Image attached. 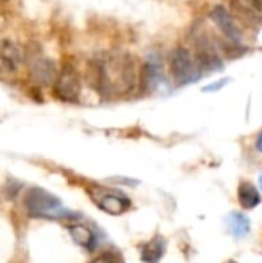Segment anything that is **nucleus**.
Here are the masks:
<instances>
[{
  "label": "nucleus",
  "instance_id": "1a4fd4ad",
  "mask_svg": "<svg viewBox=\"0 0 262 263\" xmlns=\"http://www.w3.org/2000/svg\"><path fill=\"white\" fill-rule=\"evenodd\" d=\"M99 206L100 210H103L105 213L108 214H122L127 208H128V200L120 197V196H116V194H105L99 199Z\"/></svg>",
  "mask_w": 262,
  "mask_h": 263
},
{
  "label": "nucleus",
  "instance_id": "423d86ee",
  "mask_svg": "<svg viewBox=\"0 0 262 263\" xmlns=\"http://www.w3.org/2000/svg\"><path fill=\"white\" fill-rule=\"evenodd\" d=\"M31 77L40 85H51L57 79V69L51 59L45 57L39 49L26 55Z\"/></svg>",
  "mask_w": 262,
  "mask_h": 263
},
{
  "label": "nucleus",
  "instance_id": "20e7f679",
  "mask_svg": "<svg viewBox=\"0 0 262 263\" xmlns=\"http://www.w3.org/2000/svg\"><path fill=\"white\" fill-rule=\"evenodd\" d=\"M80 94V79L77 69L66 63L57 74L54 82V96L63 102H76Z\"/></svg>",
  "mask_w": 262,
  "mask_h": 263
},
{
  "label": "nucleus",
  "instance_id": "ddd939ff",
  "mask_svg": "<svg viewBox=\"0 0 262 263\" xmlns=\"http://www.w3.org/2000/svg\"><path fill=\"white\" fill-rule=\"evenodd\" d=\"M164 240L156 237L153 239L150 243H147L142 250V260L147 263H158L161 260V257L164 256Z\"/></svg>",
  "mask_w": 262,
  "mask_h": 263
},
{
  "label": "nucleus",
  "instance_id": "6e6552de",
  "mask_svg": "<svg viewBox=\"0 0 262 263\" xmlns=\"http://www.w3.org/2000/svg\"><path fill=\"white\" fill-rule=\"evenodd\" d=\"M0 60L8 69L14 71L26 60V55L17 43L12 40H3L0 43Z\"/></svg>",
  "mask_w": 262,
  "mask_h": 263
},
{
  "label": "nucleus",
  "instance_id": "7ed1b4c3",
  "mask_svg": "<svg viewBox=\"0 0 262 263\" xmlns=\"http://www.w3.org/2000/svg\"><path fill=\"white\" fill-rule=\"evenodd\" d=\"M170 72L178 85H187L199 77V63L187 48H176L170 55Z\"/></svg>",
  "mask_w": 262,
  "mask_h": 263
},
{
  "label": "nucleus",
  "instance_id": "f8f14e48",
  "mask_svg": "<svg viewBox=\"0 0 262 263\" xmlns=\"http://www.w3.org/2000/svg\"><path fill=\"white\" fill-rule=\"evenodd\" d=\"M229 228L230 233L236 237V239H242L249 234L250 231V220L239 213H233L229 217Z\"/></svg>",
  "mask_w": 262,
  "mask_h": 263
},
{
  "label": "nucleus",
  "instance_id": "9b49d317",
  "mask_svg": "<svg viewBox=\"0 0 262 263\" xmlns=\"http://www.w3.org/2000/svg\"><path fill=\"white\" fill-rule=\"evenodd\" d=\"M238 199H239V203L247 210L258 206L262 202L258 190L250 183H241V186L238 190Z\"/></svg>",
  "mask_w": 262,
  "mask_h": 263
},
{
  "label": "nucleus",
  "instance_id": "dca6fc26",
  "mask_svg": "<svg viewBox=\"0 0 262 263\" xmlns=\"http://www.w3.org/2000/svg\"><path fill=\"white\" fill-rule=\"evenodd\" d=\"M259 185H261V190H262V176L259 177Z\"/></svg>",
  "mask_w": 262,
  "mask_h": 263
},
{
  "label": "nucleus",
  "instance_id": "f03ea898",
  "mask_svg": "<svg viewBox=\"0 0 262 263\" xmlns=\"http://www.w3.org/2000/svg\"><path fill=\"white\" fill-rule=\"evenodd\" d=\"M25 206L29 216L42 219H76L77 216L66 210L57 197L42 188H31L25 196Z\"/></svg>",
  "mask_w": 262,
  "mask_h": 263
},
{
  "label": "nucleus",
  "instance_id": "f257e3e1",
  "mask_svg": "<svg viewBox=\"0 0 262 263\" xmlns=\"http://www.w3.org/2000/svg\"><path fill=\"white\" fill-rule=\"evenodd\" d=\"M91 85L103 96H125L139 85L141 69L130 54H111L88 65Z\"/></svg>",
  "mask_w": 262,
  "mask_h": 263
},
{
  "label": "nucleus",
  "instance_id": "2eb2a0df",
  "mask_svg": "<svg viewBox=\"0 0 262 263\" xmlns=\"http://www.w3.org/2000/svg\"><path fill=\"white\" fill-rule=\"evenodd\" d=\"M256 148L259 149L262 153V133L259 134V137H258V140H256Z\"/></svg>",
  "mask_w": 262,
  "mask_h": 263
},
{
  "label": "nucleus",
  "instance_id": "4468645a",
  "mask_svg": "<svg viewBox=\"0 0 262 263\" xmlns=\"http://www.w3.org/2000/svg\"><path fill=\"white\" fill-rule=\"evenodd\" d=\"M93 263H122L116 256H113V254H103V256H100V257H97L96 260Z\"/></svg>",
  "mask_w": 262,
  "mask_h": 263
},
{
  "label": "nucleus",
  "instance_id": "f3484780",
  "mask_svg": "<svg viewBox=\"0 0 262 263\" xmlns=\"http://www.w3.org/2000/svg\"><path fill=\"white\" fill-rule=\"evenodd\" d=\"M229 263H236V262H229Z\"/></svg>",
  "mask_w": 262,
  "mask_h": 263
},
{
  "label": "nucleus",
  "instance_id": "0eeeda50",
  "mask_svg": "<svg viewBox=\"0 0 262 263\" xmlns=\"http://www.w3.org/2000/svg\"><path fill=\"white\" fill-rule=\"evenodd\" d=\"M210 17L227 40H230L233 45H239L242 42L241 28L238 26L236 20L232 17V14L224 6H221V5L215 6L210 12Z\"/></svg>",
  "mask_w": 262,
  "mask_h": 263
},
{
  "label": "nucleus",
  "instance_id": "39448f33",
  "mask_svg": "<svg viewBox=\"0 0 262 263\" xmlns=\"http://www.w3.org/2000/svg\"><path fill=\"white\" fill-rule=\"evenodd\" d=\"M193 43L196 48V60L202 68L215 69L222 65L219 49L207 32H204V31L196 32L193 37Z\"/></svg>",
  "mask_w": 262,
  "mask_h": 263
},
{
  "label": "nucleus",
  "instance_id": "9d476101",
  "mask_svg": "<svg viewBox=\"0 0 262 263\" xmlns=\"http://www.w3.org/2000/svg\"><path fill=\"white\" fill-rule=\"evenodd\" d=\"M68 230H69V234H71V237L74 239V242L77 245H80L82 248H86V250H93L94 248L96 236L93 234V231L88 227L71 225V227H68Z\"/></svg>",
  "mask_w": 262,
  "mask_h": 263
}]
</instances>
